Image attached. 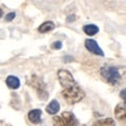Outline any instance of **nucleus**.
<instances>
[{
    "mask_svg": "<svg viewBox=\"0 0 126 126\" xmlns=\"http://www.w3.org/2000/svg\"><path fill=\"white\" fill-rule=\"evenodd\" d=\"M83 31L87 36H94L99 33V27L94 24H86L83 26Z\"/></svg>",
    "mask_w": 126,
    "mask_h": 126,
    "instance_id": "obj_12",
    "label": "nucleus"
},
{
    "mask_svg": "<svg viewBox=\"0 0 126 126\" xmlns=\"http://www.w3.org/2000/svg\"><path fill=\"white\" fill-rule=\"evenodd\" d=\"M84 126H85V125H84Z\"/></svg>",
    "mask_w": 126,
    "mask_h": 126,
    "instance_id": "obj_20",
    "label": "nucleus"
},
{
    "mask_svg": "<svg viewBox=\"0 0 126 126\" xmlns=\"http://www.w3.org/2000/svg\"><path fill=\"white\" fill-rule=\"evenodd\" d=\"M61 46H62V42L61 41H56V42H54L52 44V48H54V49H60Z\"/></svg>",
    "mask_w": 126,
    "mask_h": 126,
    "instance_id": "obj_16",
    "label": "nucleus"
},
{
    "mask_svg": "<svg viewBox=\"0 0 126 126\" xmlns=\"http://www.w3.org/2000/svg\"><path fill=\"white\" fill-rule=\"evenodd\" d=\"M31 84L33 85L34 87H36V89L38 90V93L40 94L42 100L47 99V96H48V94H47V93L45 92V84L43 83L41 80H39L36 76H33V82H32Z\"/></svg>",
    "mask_w": 126,
    "mask_h": 126,
    "instance_id": "obj_5",
    "label": "nucleus"
},
{
    "mask_svg": "<svg viewBox=\"0 0 126 126\" xmlns=\"http://www.w3.org/2000/svg\"><path fill=\"white\" fill-rule=\"evenodd\" d=\"M53 121H54V125L53 126H64V121H63V119L61 117H55L54 119H53Z\"/></svg>",
    "mask_w": 126,
    "mask_h": 126,
    "instance_id": "obj_14",
    "label": "nucleus"
},
{
    "mask_svg": "<svg viewBox=\"0 0 126 126\" xmlns=\"http://www.w3.org/2000/svg\"><path fill=\"white\" fill-rule=\"evenodd\" d=\"M6 86L11 89H17L20 86V80L16 76H9L5 80Z\"/></svg>",
    "mask_w": 126,
    "mask_h": 126,
    "instance_id": "obj_9",
    "label": "nucleus"
},
{
    "mask_svg": "<svg viewBox=\"0 0 126 126\" xmlns=\"http://www.w3.org/2000/svg\"><path fill=\"white\" fill-rule=\"evenodd\" d=\"M93 126H116V123L111 118H106V119L96 121Z\"/></svg>",
    "mask_w": 126,
    "mask_h": 126,
    "instance_id": "obj_13",
    "label": "nucleus"
},
{
    "mask_svg": "<svg viewBox=\"0 0 126 126\" xmlns=\"http://www.w3.org/2000/svg\"><path fill=\"white\" fill-rule=\"evenodd\" d=\"M16 17V14L14 13V12H11V13H9V14H6L5 15V17H4V19H5V21H12L13 19Z\"/></svg>",
    "mask_w": 126,
    "mask_h": 126,
    "instance_id": "obj_15",
    "label": "nucleus"
},
{
    "mask_svg": "<svg viewBox=\"0 0 126 126\" xmlns=\"http://www.w3.org/2000/svg\"><path fill=\"white\" fill-rule=\"evenodd\" d=\"M58 79H59V82H60V84L63 88H67L75 84H77V82L74 79L73 75L66 69H59Z\"/></svg>",
    "mask_w": 126,
    "mask_h": 126,
    "instance_id": "obj_3",
    "label": "nucleus"
},
{
    "mask_svg": "<svg viewBox=\"0 0 126 126\" xmlns=\"http://www.w3.org/2000/svg\"><path fill=\"white\" fill-rule=\"evenodd\" d=\"M120 98L122 100H124L126 102V87L124 89H122L121 92H120Z\"/></svg>",
    "mask_w": 126,
    "mask_h": 126,
    "instance_id": "obj_17",
    "label": "nucleus"
},
{
    "mask_svg": "<svg viewBox=\"0 0 126 126\" xmlns=\"http://www.w3.org/2000/svg\"><path fill=\"white\" fill-rule=\"evenodd\" d=\"M55 29V23L53 21H45L38 27V32L39 33H47L50 32Z\"/></svg>",
    "mask_w": 126,
    "mask_h": 126,
    "instance_id": "obj_11",
    "label": "nucleus"
},
{
    "mask_svg": "<svg viewBox=\"0 0 126 126\" xmlns=\"http://www.w3.org/2000/svg\"><path fill=\"white\" fill-rule=\"evenodd\" d=\"M100 74L104 80L110 85H116L121 80V73L116 66L105 65L100 69Z\"/></svg>",
    "mask_w": 126,
    "mask_h": 126,
    "instance_id": "obj_2",
    "label": "nucleus"
},
{
    "mask_svg": "<svg viewBox=\"0 0 126 126\" xmlns=\"http://www.w3.org/2000/svg\"><path fill=\"white\" fill-rule=\"evenodd\" d=\"M2 13H3V12H2V10H1V7H0V18L2 17Z\"/></svg>",
    "mask_w": 126,
    "mask_h": 126,
    "instance_id": "obj_19",
    "label": "nucleus"
},
{
    "mask_svg": "<svg viewBox=\"0 0 126 126\" xmlns=\"http://www.w3.org/2000/svg\"><path fill=\"white\" fill-rule=\"evenodd\" d=\"M70 19H72V20H74V19H75V16H69V17L67 18V22H70Z\"/></svg>",
    "mask_w": 126,
    "mask_h": 126,
    "instance_id": "obj_18",
    "label": "nucleus"
},
{
    "mask_svg": "<svg viewBox=\"0 0 126 126\" xmlns=\"http://www.w3.org/2000/svg\"><path fill=\"white\" fill-rule=\"evenodd\" d=\"M59 110H60V104L57 100H52L46 106V112L49 115H56Z\"/></svg>",
    "mask_w": 126,
    "mask_h": 126,
    "instance_id": "obj_10",
    "label": "nucleus"
},
{
    "mask_svg": "<svg viewBox=\"0 0 126 126\" xmlns=\"http://www.w3.org/2000/svg\"><path fill=\"white\" fill-rule=\"evenodd\" d=\"M61 118L64 121V126H78V120L73 112L64 111L62 113Z\"/></svg>",
    "mask_w": 126,
    "mask_h": 126,
    "instance_id": "obj_6",
    "label": "nucleus"
},
{
    "mask_svg": "<svg viewBox=\"0 0 126 126\" xmlns=\"http://www.w3.org/2000/svg\"><path fill=\"white\" fill-rule=\"evenodd\" d=\"M115 116L118 120L124 121L126 120V102L119 103L115 108Z\"/></svg>",
    "mask_w": 126,
    "mask_h": 126,
    "instance_id": "obj_7",
    "label": "nucleus"
},
{
    "mask_svg": "<svg viewBox=\"0 0 126 126\" xmlns=\"http://www.w3.org/2000/svg\"><path fill=\"white\" fill-rule=\"evenodd\" d=\"M61 94L68 104H76L85 97V93L78 83L70 86V87L63 88Z\"/></svg>",
    "mask_w": 126,
    "mask_h": 126,
    "instance_id": "obj_1",
    "label": "nucleus"
},
{
    "mask_svg": "<svg viewBox=\"0 0 126 126\" xmlns=\"http://www.w3.org/2000/svg\"><path fill=\"white\" fill-rule=\"evenodd\" d=\"M41 117H42V111L41 109H32L29 111V119L32 123L38 124L41 122Z\"/></svg>",
    "mask_w": 126,
    "mask_h": 126,
    "instance_id": "obj_8",
    "label": "nucleus"
},
{
    "mask_svg": "<svg viewBox=\"0 0 126 126\" xmlns=\"http://www.w3.org/2000/svg\"><path fill=\"white\" fill-rule=\"evenodd\" d=\"M85 47L88 52L93 53L94 55H98V56H101V57L104 56L103 50L101 49L99 44L97 43V41L93 40V39H87V40H85Z\"/></svg>",
    "mask_w": 126,
    "mask_h": 126,
    "instance_id": "obj_4",
    "label": "nucleus"
}]
</instances>
